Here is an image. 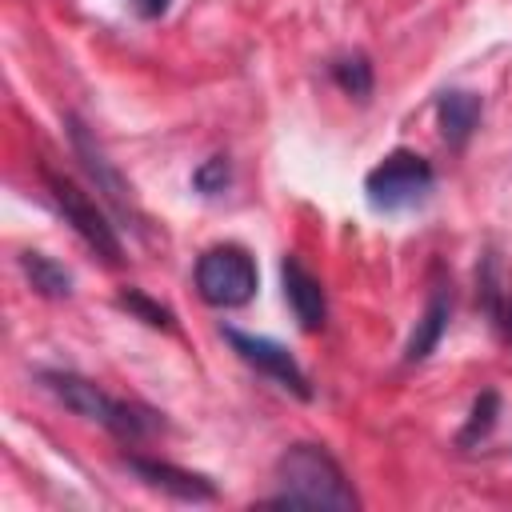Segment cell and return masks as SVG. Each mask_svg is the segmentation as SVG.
Segmentation results:
<instances>
[{"mask_svg":"<svg viewBox=\"0 0 512 512\" xmlns=\"http://www.w3.org/2000/svg\"><path fill=\"white\" fill-rule=\"evenodd\" d=\"M276 480L280 492L260 500V504H280V508H336V512H356L360 496L352 480L344 476L340 460L312 440H296L276 456Z\"/></svg>","mask_w":512,"mask_h":512,"instance_id":"obj_1","label":"cell"},{"mask_svg":"<svg viewBox=\"0 0 512 512\" xmlns=\"http://www.w3.org/2000/svg\"><path fill=\"white\" fill-rule=\"evenodd\" d=\"M36 380H40L68 412H76V416H84V420L108 428L120 444H140V440H148V436L164 424L160 412H152V408H144V404L116 400V396H108L96 380H88V376H80V372L40 368Z\"/></svg>","mask_w":512,"mask_h":512,"instance_id":"obj_2","label":"cell"},{"mask_svg":"<svg viewBox=\"0 0 512 512\" xmlns=\"http://www.w3.org/2000/svg\"><path fill=\"white\" fill-rule=\"evenodd\" d=\"M192 284H196L200 300L212 308H244L256 296L260 276H256V260L248 248L212 244L200 252V260L192 268Z\"/></svg>","mask_w":512,"mask_h":512,"instance_id":"obj_3","label":"cell"},{"mask_svg":"<svg viewBox=\"0 0 512 512\" xmlns=\"http://www.w3.org/2000/svg\"><path fill=\"white\" fill-rule=\"evenodd\" d=\"M44 184H48V196H52V204L60 208L64 224H72V232H76L104 264H112V268L124 264V244H120V232H116V224L108 220V212H104L76 180L52 172L48 164H44Z\"/></svg>","mask_w":512,"mask_h":512,"instance_id":"obj_4","label":"cell"},{"mask_svg":"<svg viewBox=\"0 0 512 512\" xmlns=\"http://www.w3.org/2000/svg\"><path fill=\"white\" fill-rule=\"evenodd\" d=\"M432 184H436L432 164L412 148H396L376 168H368L364 196L376 212H400V208L420 204L432 192Z\"/></svg>","mask_w":512,"mask_h":512,"instance_id":"obj_5","label":"cell"},{"mask_svg":"<svg viewBox=\"0 0 512 512\" xmlns=\"http://www.w3.org/2000/svg\"><path fill=\"white\" fill-rule=\"evenodd\" d=\"M64 128H68V144H72L80 168L88 172V180L96 184V192L104 196V204H108L128 228L144 232V216H140V208H136V200H132V188H128V180L120 176V168L108 160V152H104V144L96 140V132H92L76 112L64 116Z\"/></svg>","mask_w":512,"mask_h":512,"instance_id":"obj_6","label":"cell"},{"mask_svg":"<svg viewBox=\"0 0 512 512\" xmlns=\"http://www.w3.org/2000/svg\"><path fill=\"white\" fill-rule=\"evenodd\" d=\"M220 336L228 340V348H232L248 368H256V372H260V376H268L272 384L288 388L292 396L312 400V380H308V372L300 368V360H296L284 344H276L272 336H256V332L232 328V324H224V328H220Z\"/></svg>","mask_w":512,"mask_h":512,"instance_id":"obj_7","label":"cell"},{"mask_svg":"<svg viewBox=\"0 0 512 512\" xmlns=\"http://www.w3.org/2000/svg\"><path fill=\"white\" fill-rule=\"evenodd\" d=\"M120 464L148 488L172 496V500H184V504H212L216 500V484L204 476V472H188L180 464H168V460H156V456H140V452H124Z\"/></svg>","mask_w":512,"mask_h":512,"instance_id":"obj_8","label":"cell"},{"mask_svg":"<svg viewBox=\"0 0 512 512\" xmlns=\"http://www.w3.org/2000/svg\"><path fill=\"white\" fill-rule=\"evenodd\" d=\"M280 284H284V300L296 316V324L304 332H320L328 324V296H324V284L300 264V256H284L280 260Z\"/></svg>","mask_w":512,"mask_h":512,"instance_id":"obj_9","label":"cell"},{"mask_svg":"<svg viewBox=\"0 0 512 512\" xmlns=\"http://www.w3.org/2000/svg\"><path fill=\"white\" fill-rule=\"evenodd\" d=\"M480 116H484V100L480 92H468V88H448L440 92L436 100V124H440V136L452 152L468 148L472 132L480 128Z\"/></svg>","mask_w":512,"mask_h":512,"instance_id":"obj_10","label":"cell"},{"mask_svg":"<svg viewBox=\"0 0 512 512\" xmlns=\"http://www.w3.org/2000/svg\"><path fill=\"white\" fill-rule=\"evenodd\" d=\"M448 320H452V292H448V284H432L428 304H424V312H420V320H416V328H412V336L404 344V364L428 360L436 352V344L444 340Z\"/></svg>","mask_w":512,"mask_h":512,"instance_id":"obj_11","label":"cell"},{"mask_svg":"<svg viewBox=\"0 0 512 512\" xmlns=\"http://www.w3.org/2000/svg\"><path fill=\"white\" fill-rule=\"evenodd\" d=\"M20 272L28 276L32 292L44 296V300H68L72 296V272L60 260L44 256V252H32V248L20 252Z\"/></svg>","mask_w":512,"mask_h":512,"instance_id":"obj_12","label":"cell"},{"mask_svg":"<svg viewBox=\"0 0 512 512\" xmlns=\"http://www.w3.org/2000/svg\"><path fill=\"white\" fill-rule=\"evenodd\" d=\"M328 72H332V80H336V88L344 92V96H352V100H368L372 96V88H376V72H372V60L364 56V52H348V56H336L332 64H328Z\"/></svg>","mask_w":512,"mask_h":512,"instance_id":"obj_13","label":"cell"},{"mask_svg":"<svg viewBox=\"0 0 512 512\" xmlns=\"http://www.w3.org/2000/svg\"><path fill=\"white\" fill-rule=\"evenodd\" d=\"M116 308H124L132 320H140V324H148V328L176 332V316H172V308L160 304V300H152L144 288H120V292H116Z\"/></svg>","mask_w":512,"mask_h":512,"instance_id":"obj_14","label":"cell"},{"mask_svg":"<svg viewBox=\"0 0 512 512\" xmlns=\"http://www.w3.org/2000/svg\"><path fill=\"white\" fill-rule=\"evenodd\" d=\"M496 416H500V396H496L492 388H484V392L472 400V412H468L464 428L456 432V444H460V448H476L480 440H488L492 428H496Z\"/></svg>","mask_w":512,"mask_h":512,"instance_id":"obj_15","label":"cell"},{"mask_svg":"<svg viewBox=\"0 0 512 512\" xmlns=\"http://www.w3.org/2000/svg\"><path fill=\"white\" fill-rule=\"evenodd\" d=\"M228 184H232V160L220 152L192 168V188L200 196H220V192H228Z\"/></svg>","mask_w":512,"mask_h":512,"instance_id":"obj_16","label":"cell"},{"mask_svg":"<svg viewBox=\"0 0 512 512\" xmlns=\"http://www.w3.org/2000/svg\"><path fill=\"white\" fill-rule=\"evenodd\" d=\"M484 316H488V324H492L496 340L512 348V292H504V296H500V300H496V304H492Z\"/></svg>","mask_w":512,"mask_h":512,"instance_id":"obj_17","label":"cell"},{"mask_svg":"<svg viewBox=\"0 0 512 512\" xmlns=\"http://www.w3.org/2000/svg\"><path fill=\"white\" fill-rule=\"evenodd\" d=\"M128 8H132L140 20H160V16L172 8V0H128Z\"/></svg>","mask_w":512,"mask_h":512,"instance_id":"obj_18","label":"cell"}]
</instances>
